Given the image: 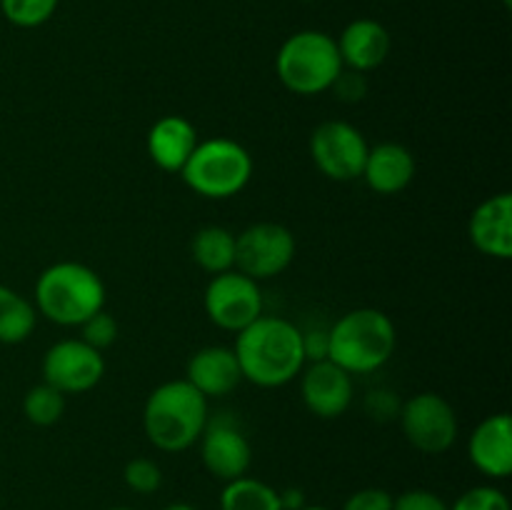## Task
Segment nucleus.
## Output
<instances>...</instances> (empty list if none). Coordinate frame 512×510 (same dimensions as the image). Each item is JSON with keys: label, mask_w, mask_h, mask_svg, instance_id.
Returning <instances> with one entry per match:
<instances>
[{"label": "nucleus", "mask_w": 512, "mask_h": 510, "mask_svg": "<svg viewBox=\"0 0 512 510\" xmlns=\"http://www.w3.org/2000/svg\"><path fill=\"white\" fill-rule=\"evenodd\" d=\"M60 0H0L5 20L15 28H38L48 23L58 10Z\"/></svg>", "instance_id": "b1692460"}, {"label": "nucleus", "mask_w": 512, "mask_h": 510, "mask_svg": "<svg viewBox=\"0 0 512 510\" xmlns=\"http://www.w3.org/2000/svg\"><path fill=\"white\" fill-rule=\"evenodd\" d=\"M198 443L200 458H203L205 470L210 475H215L223 483L248 475L250 463H253V448H250L248 435L233 415L220 413L208 418Z\"/></svg>", "instance_id": "f8f14e48"}, {"label": "nucleus", "mask_w": 512, "mask_h": 510, "mask_svg": "<svg viewBox=\"0 0 512 510\" xmlns=\"http://www.w3.org/2000/svg\"><path fill=\"white\" fill-rule=\"evenodd\" d=\"M23 413L33 425L48 428V425H55L63 418L65 395L48 383L33 385L23 398Z\"/></svg>", "instance_id": "5701e85b"}, {"label": "nucleus", "mask_w": 512, "mask_h": 510, "mask_svg": "<svg viewBox=\"0 0 512 510\" xmlns=\"http://www.w3.org/2000/svg\"><path fill=\"white\" fill-rule=\"evenodd\" d=\"M193 193L210 200H228L245 190L253 178V158L230 138H210L195 145L193 155L180 170Z\"/></svg>", "instance_id": "423d86ee"}, {"label": "nucleus", "mask_w": 512, "mask_h": 510, "mask_svg": "<svg viewBox=\"0 0 512 510\" xmlns=\"http://www.w3.org/2000/svg\"><path fill=\"white\" fill-rule=\"evenodd\" d=\"M330 90H335L338 98L345 100V103H360L365 98V93H368V80H365V73L343 68V73L335 78Z\"/></svg>", "instance_id": "c756f323"}, {"label": "nucleus", "mask_w": 512, "mask_h": 510, "mask_svg": "<svg viewBox=\"0 0 512 510\" xmlns=\"http://www.w3.org/2000/svg\"><path fill=\"white\" fill-rule=\"evenodd\" d=\"M78 328L80 333H83L80 335V340L93 345V348L100 350V353L118 340V323H115L113 315L105 313V310H98L95 315H90V318L85 320L83 325H78Z\"/></svg>", "instance_id": "bb28decb"}, {"label": "nucleus", "mask_w": 512, "mask_h": 510, "mask_svg": "<svg viewBox=\"0 0 512 510\" xmlns=\"http://www.w3.org/2000/svg\"><path fill=\"white\" fill-rule=\"evenodd\" d=\"M300 510H330V508H323V505H303Z\"/></svg>", "instance_id": "473e14b6"}, {"label": "nucleus", "mask_w": 512, "mask_h": 510, "mask_svg": "<svg viewBox=\"0 0 512 510\" xmlns=\"http://www.w3.org/2000/svg\"><path fill=\"white\" fill-rule=\"evenodd\" d=\"M185 380L205 395L208 400L225 398L233 393L240 383H243V373H240V363L235 358L233 348L225 345H208L193 353L185 368Z\"/></svg>", "instance_id": "dca6fc26"}, {"label": "nucleus", "mask_w": 512, "mask_h": 510, "mask_svg": "<svg viewBox=\"0 0 512 510\" xmlns=\"http://www.w3.org/2000/svg\"><path fill=\"white\" fill-rule=\"evenodd\" d=\"M335 43H338L343 68L358 70V73L380 68L393 48L388 28L373 18H358L348 23Z\"/></svg>", "instance_id": "f3484780"}, {"label": "nucleus", "mask_w": 512, "mask_h": 510, "mask_svg": "<svg viewBox=\"0 0 512 510\" xmlns=\"http://www.w3.org/2000/svg\"><path fill=\"white\" fill-rule=\"evenodd\" d=\"M123 480L133 493L150 495L163 485V470L150 458H133L125 463Z\"/></svg>", "instance_id": "393cba45"}, {"label": "nucleus", "mask_w": 512, "mask_h": 510, "mask_svg": "<svg viewBox=\"0 0 512 510\" xmlns=\"http://www.w3.org/2000/svg\"><path fill=\"white\" fill-rule=\"evenodd\" d=\"M368 140L345 120H325L310 135V155L320 173L338 183L358 180L368 158Z\"/></svg>", "instance_id": "1a4fd4ad"}, {"label": "nucleus", "mask_w": 512, "mask_h": 510, "mask_svg": "<svg viewBox=\"0 0 512 510\" xmlns=\"http://www.w3.org/2000/svg\"><path fill=\"white\" fill-rule=\"evenodd\" d=\"M293 258L295 235L280 223H255L235 235V270L258 283L285 273Z\"/></svg>", "instance_id": "6e6552de"}, {"label": "nucleus", "mask_w": 512, "mask_h": 510, "mask_svg": "<svg viewBox=\"0 0 512 510\" xmlns=\"http://www.w3.org/2000/svg\"><path fill=\"white\" fill-rule=\"evenodd\" d=\"M105 360L100 350L80 338L58 340L43 355V383L63 395H80L103 380Z\"/></svg>", "instance_id": "9b49d317"}, {"label": "nucleus", "mask_w": 512, "mask_h": 510, "mask_svg": "<svg viewBox=\"0 0 512 510\" xmlns=\"http://www.w3.org/2000/svg\"><path fill=\"white\" fill-rule=\"evenodd\" d=\"M398 330L378 308H355L328 330V360L350 375L373 373L395 353Z\"/></svg>", "instance_id": "20e7f679"}, {"label": "nucleus", "mask_w": 512, "mask_h": 510, "mask_svg": "<svg viewBox=\"0 0 512 510\" xmlns=\"http://www.w3.org/2000/svg\"><path fill=\"white\" fill-rule=\"evenodd\" d=\"M235 358L243 380L258 388H280L305 368L303 330L278 315H260L235 338Z\"/></svg>", "instance_id": "f257e3e1"}, {"label": "nucleus", "mask_w": 512, "mask_h": 510, "mask_svg": "<svg viewBox=\"0 0 512 510\" xmlns=\"http://www.w3.org/2000/svg\"><path fill=\"white\" fill-rule=\"evenodd\" d=\"M210 400L188 380H168L148 395L143 408L145 438L163 453H183L203 435Z\"/></svg>", "instance_id": "f03ea898"}, {"label": "nucleus", "mask_w": 512, "mask_h": 510, "mask_svg": "<svg viewBox=\"0 0 512 510\" xmlns=\"http://www.w3.org/2000/svg\"><path fill=\"white\" fill-rule=\"evenodd\" d=\"M163 510H198V508H193L190 503H170V505H165Z\"/></svg>", "instance_id": "2f4dec72"}, {"label": "nucleus", "mask_w": 512, "mask_h": 510, "mask_svg": "<svg viewBox=\"0 0 512 510\" xmlns=\"http://www.w3.org/2000/svg\"><path fill=\"white\" fill-rule=\"evenodd\" d=\"M198 130L183 115H165L148 133V155L165 173H180L198 145Z\"/></svg>", "instance_id": "6ab92c4d"}, {"label": "nucleus", "mask_w": 512, "mask_h": 510, "mask_svg": "<svg viewBox=\"0 0 512 510\" xmlns=\"http://www.w3.org/2000/svg\"><path fill=\"white\" fill-rule=\"evenodd\" d=\"M280 505H283V510H300L303 505H308V503H305L303 490L288 488V490H283V493H280Z\"/></svg>", "instance_id": "7c9ffc66"}, {"label": "nucleus", "mask_w": 512, "mask_h": 510, "mask_svg": "<svg viewBox=\"0 0 512 510\" xmlns=\"http://www.w3.org/2000/svg\"><path fill=\"white\" fill-rule=\"evenodd\" d=\"M393 510H450V505L433 490L413 488L393 500Z\"/></svg>", "instance_id": "cd10ccee"}, {"label": "nucleus", "mask_w": 512, "mask_h": 510, "mask_svg": "<svg viewBox=\"0 0 512 510\" xmlns=\"http://www.w3.org/2000/svg\"><path fill=\"white\" fill-rule=\"evenodd\" d=\"M400 428L405 440L425 455H440L458 440V413L438 393H418L400 405Z\"/></svg>", "instance_id": "0eeeda50"}, {"label": "nucleus", "mask_w": 512, "mask_h": 510, "mask_svg": "<svg viewBox=\"0 0 512 510\" xmlns=\"http://www.w3.org/2000/svg\"><path fill=\"white\" fill-rule=\"evenodd\" d=\"M190 255L205 273H228L235 268V235L223 225H205L193 235Z\"/></svg>", "instance_id": "aec40b11"}, {"label": "nucleus", "mask_w": 512, "mask_h": 510, "mask_svg": "<svg viewBox=\"0 0 512 510\" xmlns=\"http://www.w3.org/2000/svg\"><path fill=\"white\" fill-rule=\"evenodd\" d=\"M360 178L378 195H398L413 183L415 155L400 143H378L368 150Z\"/></svg>", "instance_id": "a211bd4d"}, {"label": "nucleus", "mask_w": 512, "mask_h": 510, "mask_svg": "<svg viewBox=\"0 0 512 510\" xmlns=\"http://www.w3.org/2000/svg\"><path fill=\"white\" fill-rule=\"evenodd\" d=\"M220 510H283L280 490L258 478H235L220 493Z\"/></svg>", "instance_id": "4be33fe9"}, {"label": "nucleus", "mask_w": 512, "mask_h": 510, "mask_svg": "<svg viewBox=\"0 0 512 510\" xmlns=\"http://www.w3.org/2000/svg\"><path fill=\"white\" fill-rule=\"evenodd\" d=\"M450 510H510L508 495L495 485H475V488L465 490Z\"/></svg>", "instance_id": "a878e982"}, {"label": "nucleus", "mask_w": 512, "mask_h": 510, "mask_svg": "<svg viewBox=\"0 0 512 510\" xmlns=\"http://www.w3.org/2000/svg\"><path fill=\"white\" fill-rule=\"evenodd\" d=\"M470 243L488 258H512V195L498 193L473 210L468 223Z\"/></svg>", "instance_id": "4468645a"}, {"label": "nucleus", "mask_w": 512, "mask_h": 510, "mask_svg": "<svg viewBox=\"0 0 512 510\" xmlns=\"http://www.w3.org/2000/svg\"><path fill=\"white\" fill-rule=\"evenodd\" d=\"M203 305L210 323L230 333H240L263 315V293L258 280L233 268L210 278Z\"/></svg>", "instance_id": "9d476101"}, {"label": "nucleus", "mask_w": 512, "mask_h": 510, "mask_svg": "<svg viewBox=\"0 0 512 510\" xmlns=\"http://www.w3.org/2000/svg\"><path fill=\"white\" fill-rule=\"evenodd\" d=\"M108 510H133V508H108Z\"/></svg>", "instance_id": "72a5a7b5"}, {"label": "nucleus", "mask_w": 512, "mask_h": 510, "mask_svg": "<svg viewBox=\"0 0 512 510\" xmlns=\"http://www.w3.org/2000/svg\"><path fill=\"white\" fill-rule=\"evenodd\" d=\"M35 310L55 325H83L103 310L105 283L93 268L73 260L48 265L35 280Z\"/></svg>", "instance_id": "7ed1b4c3"}, {"label": "nucleus", "mask_w": 512, "mask_h": 510, "mask_svg": "<svg viewBox=\"0 0 512 510\" xmlns=\"http://www.w3.org/2000/svg\"><path fill=\"white\" fill-rule=\"evenodd\" d=\"M393 500L385 488H363L345 500L343 510H393Z\"/></svg>", "instance_id": "c85d7f7f"}, {"label": "nucleus", "mask_w": 512, "mask_h": 510, "mask_svg": "<svg viewBox=\"0 0 512 510\" xmlns=\"http://www.w3.org/2000/svg\"><path fill=\"white\" fill-rule=\"evenodd\" d=\"M470 463L483 475L503 480L512 473V420L508 413L488 415L468 443Z\"/></svg>", "instance_id": "2eb2a0df"}, {"label": "nucleus", "mask_w": 512, "mask_h": 510, "mask_svg": "<svg viewBox=\"0 0 512 510\" xmlns=\"http://www.w3.org/2000/svg\"><path fill=\"white\" fill-rule=\"evenodd\" d=\"M38 310L18 290L0 285V343L18 345L33 335Z\"/></svg>", "instance_id": "412c9836"}, {"label": "nucleus", "mask_w": 512, "mask_h": 510, "mask_svg": "<svg viewBox=\"0 0 512 510\" xmlns=\"http://www.w3.org/2000/svg\"><path fill=\"white\" fill-rule=\"evenodd\" d=\"M275 70L290 93L310 98L333 88L335 78L343 73V60L333 35L323 30H300L280 45Z\"/></svg>", "instance_id": "39448f33"}, {"label": "nucleus", "mask_w": 512, "mask_h": 510, "mask_svg": "<svg viewBox=\"0 0 512 510\" xmlns=\"http://www.w3.org/2000/svg\"><path fill=\"white\" fill-rule=\"evenodd\" d=\"M300 375V398L315 418L335 420L353 403V375L333 360H313Z\"/></svg>", "instance_id": "ddd939ff"}]
</instances>
